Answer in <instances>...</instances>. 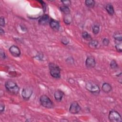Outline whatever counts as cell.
<instances>
[{"label":"cell","instance_id":"7","mask_svg":"<svg viewBox=\"0 0 122 122\" xmlns=\"http://www.w3.org/2000/svg\"><path fill=\"white\" fill-rule=\"evenodd\" d=\"M33 93V90L30 88L29 87L24 88L23 90L22 93V97L24 100H28L30 98V97H31Z\"/></svg>","mask_w":122,"mask_h":122},{"label":"cell","instance_id":"22","mask_svg":"<svg viewBox=\"0 0 122 122\" xmlns=\"http://www.w3.org/2000/svg\"><path fill=\"white\" fill-rule=\"evenodd\" d=\"M115 48L117 52L119 53L122 52V42H115Z\"/></svg>","mask_w":122,"mask_h":122},{"label":"cell","instance_id":"29","mask_svg":"<svg viewBox=\"0 0 122 122\" xmlns=\"http://www.w3.org/2000/svg\"><path fill=\"white\" fill-rule=\"evenodd\" d=\"M39 2H40L42 5V7H43V10L44 11H45V9H46V4H45V3L43 2V1H39Z\"/></svg>","mask_w":122,"mask_h":122},{"label":"cell","instance_id":"19","mask_svg":"<svg viewBox=\"0 0 122 122\" xmlns=\"http://www.w3.org/2000/svg\"><path fill=\"white\" fill-rule=\"evenodd\" d=\"M82 37L84 40H85L86 41H91L92 40V36H91L90 34H88L86 32H84L83 33Z\"/></svg>","mask_w":122,"mask_h":122},{"label":"cell","instance_id":"8","mask_svg":"<svg viewBox=\"0 0 122 122\" xmlns=\"http://www.w3.org/2000/svg\"><path fill=\"white\" fill-rule=\"evenodd\" d=\"M85 65L88 69H92L95 67L96 62L95 58L93 57H88L85 61Z\"/></svg>","mask_w":122,"mask_h":122},{"label":"cell","instance_id":"20","mask_svg":"<svg viewBox=\"0 0 122 122\" xmlns=\"http://www.w3.org/2000/svg\"><path fill=\"white\" fill-rule=\"evenodd\" d=\"M98 44V42L96 40H92L89 43V46L92 48H95Z\"/></svg>","mask_w":122,"mask_h":122},{"label":"cell","instance_id":"11","mask_svg":"<svg viewBox=\"0 0 122 122\" xmlns=\"http://www.w3.org/2000/svg\"><path fill=\"white\" fill-rule=\"evenodd\" d=\"M64 95H65V94L63 91L60 90H58L55 92V93L54 94V97L55 100L57 102H60L62 100V99H63V96H64Z\"/></svg>","mask_w":122,"mask_h":122},{"label":"cell","instance_id":"13","mask_svg":"<svg viewBox=\"0 0 122 122\" xmlns=\"http://www.w3.org/2000/svg\"><path fill=\"white\" fill-rule=\"evenodd\" d=\"M102 89L105 93H109L112 91V87L109 84L104 83L102 85Z\"/></svg>","mask_w":122,"mask_h":122},{"label":"cell","instance_id":"27","mask_svg":"<svg viewBox=\"0 0 122 122\" xmlns=\"http://www.w3.org/2000/svg\"><path fill=\"white\" fill-rule=\"evenodd\" d=\"M4 109H5L4 104L3 103H1V104H0V110H1L0 112H1V113L4 112Z\"/></svg>","mask_w":122,"mask_h":122},{"label":"cell","instance_id":"17","mask_svg":"<svg viewBox=\"0 0 122 122\" xmlns=\"http://www.w3.org/2000/svg\"><path fill=\"white\" fill-rule=\"evenodd\" d=\"M64 22L66 24H70L72 21V17L70 14L65 15L64 17Z\"/></svg>","mask_w":122,"mask_h":122},{"label":"cell","instance_id":"16","mask_svg":"<svg viewBox=\"0 0 122 122\" xmlns=\"http://www.w3.org/2000/svg\"><path fill=\"white\" fill-rule=\"evenodd\" d=\"M85 4L87 7L93 8L95 7V3L94 0H86L85 1Z\"/></svg>","mask_w":122,"mask_h":122},{"label":"cell","instance_id":"14","mask_svg":"<svg viewBox=\"0 0 122 122\" xmlns=\"http://www.w3.org/2000/svg\"><path fill=\"white\" fill-rule=\"evenodd\" d=\"M115 42H122V34L119 32H116L114 33L113 36Z\"/></svg>","mask_w":122,"mask_h":122},{"label":"cell","instance_id":"21","mask_svg":"<svg viewBox=\"0 0 122 122\" xmlns=\"http://www.w3.org/2000/svg\"><path fill=\"white\" fill-rule=\"evenodd\" d=\"M110 67L113 70H116L118 68V65L115 60H112L110 63Z\"/></svg>","mask_w":122,"mask_h":122},{"label":"cell","instance_id":"18","mask_svg":"<svg viewBox=\"0 0 122 122\" xmlns=\"http://www.w3.org/2000/svg\"><path fill=\"white\" fill-rule=\"evenodd\" d=\"M60 10L62 12H63L65 14H69L70 13V10L68 7L65 6H62L60 7Z\"/></svg>","mask_w":122,"mask_h":122},{"label":"cell","instance_id":"23","mask_svg":"<svg viewBox=\"0 0 122 122\" xmlns=\"http://www.w3.org/2000/svg\"><path fill=\"white\" fill-rule=\"evenodd\" d=\"M100 32V27L97 25H95L93 27V32L95 34H97Z\"/></svg>","mask_w":122,"mask_h":122},{"label":"cell","instance_id":"6","mask_svg":"<svg viewBox=\"0 0 122 122\" xmlns=\"http://www.w3.org/2000/svg\"><path fill=\"white\" fill-rule=\"evenodd\" d=\"M80 111L81 107L77 102H74L71 103L69 108V112L71 114H77Z\"/></svg>","mask_w":122,"mask_h":122},{"label":"cell","instance_id":"15","mask_svg":"<svg viewBox=\"0 0 122 122\" xmlns=\"http://www.w3.org/2000/svg\"><path fill=\"white\" fill-rule=\"evenodd\" d=\"M105 9L106 11H107L108 14L110 15H113L114 13V10L113 5L111 4H107Z\"/></svg>","mask_w":122,"mask_h":122},{"label":"cell","instance_id":"12","mask_svg":"<svg viewBox=\"0 0 122 122\" xmlns=\"http://www.w3.org/2000/svg\"><path fill=\"white\" fill-rule=\"evenodd\" d=\"M51 28L55 31H58L60 29V23L59 22L53 19H51L50 23Z\"/></svg>","mask_w":122,"mask_h":122},{"label":"cell","instance_id":"25","mask_svg":"<svg viewBox=\"0 0 122 122\" xmlns=\"http://www.w3.org/2000/svg\"><path fill=\"white\" fill-rule=\"evenodd\" d=\"M5 25V22L4 18L3 16L0 17V26L1 27H4Z\"/></svg>","mask_w":122,"mask_h":122},{"label":"cell","instance_id":"26","mask_svg":"<svg viewBox=\"0 0 122 122\" xmlns=\"http://www.w3.org/2000/svg\"><path fill=\"white\" fill-rule=\"evenodd\" d=\"M103 44L105 46H108L110 43V41L107 38H104L102 41Z\"/></svg>","mask_w":122,"mask_h":122},{"label":"cell","instance_id":"1","mask_svg":"<svg viewBox=\"0 0 122 122\" xmlns=\"http://www.w3.org/2000/svg\"><path fill=\"white\" fill-rule=\"evenodd\" d=\"M5 88L10 94L17 95L20 91V88L16 83L11 81H7L5 84Z\"/></svg>","mask_w":122,"mask_h":122},{"label":"cell","instance_id":"10","mask_svg":"<svg viewBox=\"0 0 122 122\" xmlns=\"http://www.w3.org/2000/svg\"><path fill=\"white\" fill-rule=\"evenodd\" d=\"M50 18L47 14H43L38 20V23L41 25H46L49 24Z\"/></svg>","mask_w":122,"mask_h":122},{"label":"cell","instance_id":"3","mask_svg":"<svg viewBox=\"0 0 122 122\" xmlns=\"http://www.w3.org/2000/svg\"><path fill=\"white\" fill-rule=\"evenodd\" d=\"M85 88L87 91L95 95H98L100 93V89L99 86L93 82H87L86 84Z\"/></svg>","mask_w":122,"mask_h":122},{"label":"cell","instance_id":"9","mask_svg":"<svg viewBox=\"0 0 122 122\" xmlns=\"http://www.w3.org/2000/svg\"><path fill=\"white\" fill-rule=\"evenodd\" d=\"M9 51L11 54L15 57H19L21 54L20 49L16 45H12L9 48Z\"/></svg>","mask_w":122,"mask_h":122},{"label":"cell","instance_id":"28","mask_svg":"<svg viewBox=\"0 0 122 122\" xmlns=\"http://www.w3.org/2000/svg\"><path fill=\"white\" fill-rule=\"evenodd\" d=\"M69 40H68V39H67V38H63V39H62V42L63 43V44H64L65 45H66V44H67L68 43H69Z\"/></svg>","mask_w":122,"mask_h":122},{"label":"cell","instance_id":"24","mask_svg":"<svg viewBox=\"0 0 122 122\" xmlns=\"http://www.w3.org/2000/svg\"><path fill=\"white\" fill-rule=\"evenodd\" d=\"M63 3V4H64V6L68 7L70 6L71 4V2L70 1H69V0H65V1H61Z\"/></svg>","mask_w":122,"mask_h":122},{"label":"cell","instance_id":"2","mask_svg":"<svg viewBox=\"0 0 122 122\" xmlns=\"http://www.w3.org/2000/svg\"><path fill=\"white\" fill-rule=\"evenodd\" d=\"M50 73L53 77L56 79H59L61 77V70L59 67L52 63L49 64Z\"/></svg>","mask_w":122,"mask_h":122},{"label":"cell","instance_id":"4","mask_svg":"<svg viewBox=\"0 0 122 122\" xmlns=\"http://www.w3.org/2000/svg\"><path fill=\"white\" fill-rule=\"evenodd\" d=\"M40 102L41 105L46 108H52L53 107V103L47 95H43L40 98Z\"/></svg>","mask_w":122,"mask_h":122},{"label":"cell","instance_id":"31","mask_svg":"<svg viewBox=\"0 0 122 122\" xmlns=\"http://www.w3.org/2000/svg\"><path fill=\"white\" fill-rule=\"evenodd\" d=\"M5 33L4 31V30H3L2 29V28L1 27V28H0V34H1V35H3Z\"/></svg>","mask_w":122,"mask_h":122},{"label":"cell","instance_id":"30","mask_svg":"<svg viewBox=\"0 0 122 122\" xmlns=\"http://www.w3.org/2000/svg\"><path fill=\"white\" fill-rule=\"evenodd\" d=\"M0 53H1V58L2 59H5V58H6V55H5V54L4 53V52L1 50Z\"/></svg>","mask_w":122,"mask_h":122},{"label":"cell","instance_id":"5","mask_svg":"<svg viewBox=\"0 0 122 122\" xmlns=\"http://www.w3.org/2000/svg\"><path fill=\"white\" fill-rule=\"evenodd\" d=\"M108 118L109 120L112 122H122V117L120 114L114 110L111 111L109 114Z\"/></svg>","mask_w":122,"mask_h":122}]
</instances>
